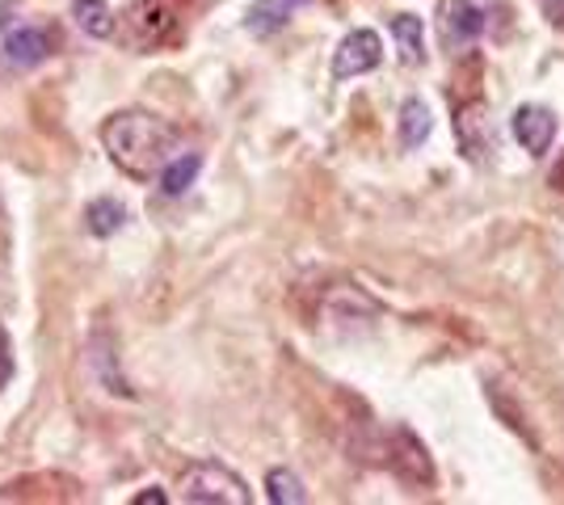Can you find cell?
<instances>
[{"label":"cell","instance_id":"obj_1","mask_svg":"<svg viewBox=\"0 0 564 505\" xmlns=\"http://www.w3.org/2000/svg\"><path fill=\"white\" fill-rule=\"evenodd\" d=\"M101 144L110 152L122 173L131 177H152L173 161V144H177V131L165 119L148 114V110H122L115 119L101 122Z\"/></svg>","mask_w":564,"mask_h":505},{"label":"cell","instance_id":"obj_2","mask_svg":"<svg viewBox=\"0 0 564 505\" xmlns=\"http://www.w3.org/2000/svg\"><path fill=\"white\" fill-rule=\"evenodd\" d=\"M182 502L189 505H249V488L245 481L228 472L224 463H194L182 476Z\"/></svg>","mask_w":564,"mask_h":505},{"label":"cell","instance_id":"obj_3","mask_svg":"<svg viewBox=\"0 0 564 505\" xmlns=\"http://www.w3.org/2000/svg\"><path fill=\"white\" fill-rule=\"evenodd\" d=\"M379 59H383V43H379L376 30H350L346 39H341V47L333 55V76L337 80H350V76H362L379 68Z\"/></svg>","mask_w":564,"mask_h":505},{"label":"cell","instance_id":"obj_4","mask_svg":"<svg viewBox=\"0 0 564 505\" xmlns=\"http://www.w3.org/2000/svg\"><path fill=\"white\" fill-rule=\"evenodd\" d=\"M173 22H177V9L173 0H135L131 4V39L140 47H156L173 34Z\"/></svg>","mask_w":564,"mask_h":505},{"label":"cell","instance_id":"obj_5","mask_svg":"<svg viewBox=\"0 0 564 505\" xmlns=\"http://www.w3.org/2000/svg\"><path fill=\"white\" fill-rule=\"evenodd\" d=\"M0 55L13 64V68H34L51 55V34L43 25H13L4 39H0Z\"/></svg>","mask_w":564,"mask_h":505},{"label":"cell","instance_id":"obj_6","mask_svg":"<svg viewBox=\"0 0 564 505\" xmlns=\"http://www.w3.org/2000/svg\"><path fill=\"white\" fill-rule=\"evenodd\" d=\"M514 140L531 156H543L547 147H552V140H556V119H552V110H543V106H518L514 110Z\"/></svg>","mask_w":564,"mask_h":505},{"label":"cell","instance_id":"obj_7","mask_svg":"<svg viewBox=\"0 0 564 505\" xmlns=\"http://www.w3.org/2000/svg\"><path fill=\"white\" fill-rule=\"evenodd\" d=\"M480 30H485V13L471 0H443V43L451 51L468 47Z\"/></svg>","mask_w":564,"mask_h":505},{"label":"cell","instance_id":"obj_8","mask_svg":"<svg viewBox=\"0 0 564 505\" xmlns=\"http://www.w3.org/2000/svg\"><path fill=\"white\" fill-rule=\"evenodd\" d=\"M392 39H397V51L404 64H422L425 55V30H422V18H413V13H397L392 18Z\"/></svg>","mask_w":564,"mask_h":505},{"label":"cell","instance_id":"obj_9","mask_svg":"<svg viewBox=\"0 0 564 505\" xmlns=\"http://www.w3.org/2000/svg\"><path fill=\"white\" fill-rule=\"evenodd\" d=\"M72 18L89 39H110L115 34V13L106 0H72Z\"/></svg>","mask_w":564,"mask_h":505},{"label":"cell","instance_id":"obj_10","mask_svg":"<svg viewBox=\"0 0 564 505\" xmlns=\"http://www.w3.org/2000/svg\"><path fill=\"white\" fill-rule=\"evenodd\" d=\"M198 168H203V156L198 152H186V156H173L165 168H161V190L169 198H177V194H186L194 186V177H198Z\"/></svg>","mask_w":564,"mask_h":505},{"label":"cell","instance_id":"obj_11","mask_svg":"<svg viewBox=\"0 0 564 505\" xmlns=\"http://www.w3.org/2000/svg\"><path fill=\"white\" fill-rule=\"evenodd\" d=\"M430 127H434V119H430V106L425 101H404L400 106V144L404 147H417L430 140Z\"/></svg>","mask_w":564,"mask_h":505},{"label":"cell","instance_id":"obj_12","mask_svg":"<svg viewBox=\"0 0 564 505\" xmlns=\"http://www.w3.org/2000/svg\"><path fill=\"white\" fill-rule=\"evenodd\" d=\"M85 219H89V232L106 241V237H115L118 228L127 223V207H122L118 198H97V202H89Z\"/></svg>","mask_w":564,"mask_h":505},{"label":"cell","instance_id":"obj_13","mask_svg":"<svg viewBox=\"0 0 564 505\" xmlns=\"http://www.w3.org/2000/svg\"><path fill=\"white\" fill-rule=\"evenodd\" d=\"M265 497H270L274 505H304L307 502L300 476H295V472H286V468H274V472L265 476Z\"/></svg>","mask_w":564,"mask_h":505},{"label":"cell","instance_id":"obj_14","mask_svg":"<svg viewBox=\"0 0 564 505\" xmlns=\"http://www.w3.org/2000/svg\"><path fill=\"white\" fill-rule=\"evenodd\" d=\"M286 13H291V0H258L249 9V30L253 34H270V30L286 25Z\"/></svg>","mask_w":564,"mask_h":505},{"label":"cell","instance_id":"obj_15","mask_svg":"<svg viewBox=\"0 0 564 505\" xmlns=\"http://www.w3.org/2000/svg\"><path fill=\"white\" fill-rule=\"evenodd\" d=\"M9 375H13V341L0 329V387L9 384Z\"/></svg>","mask_w":564,"mask_h":505},{"label":"cell","instance_id":"obj_16","mask_svg":"<svg viewBox=\"0 0 564 505\" xmlns=\"http://www.w3.org/2000/svg\"><path fill=\"white\" fill-rule=\"evenodd\" d=\"M169 497L161 488H148V493H135V505H165Z\"/></svg>","mask_w":564,"mask_h":505}]
</instances>
